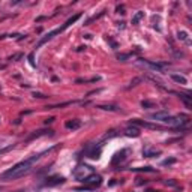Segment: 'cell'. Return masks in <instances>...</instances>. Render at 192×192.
I'll list each match as a JSON object with an SVG mask.
<instances>
[{
  "label": "cell",
  "mask_w": 192,
  "mask_h": 192,
  "mask_svg": "<svg viewBox=\"0 0 192 192\" xmlns=\"http://www.w3.org/2000/svg\"><path fill=\"white\" fill-rule=\"evenodd\" d=\"M104 14H105V11H102V12H101V14H98V15H93L92 18H89V20L86 21V24H84V26H89V24H92V21H96L98 18H101V17H102Z\"/></svg>",
  "instance_id": "obj_22"
},
{
  "label": "cell",
  "mask_w": 192,
  "mask_h": 192,
  "mask_svg": "<svg viewBox=\"0 0 192 192\" xmlns=\"http://www.w3.org/2000/svg\"><path fill=\"white\" fill-rule=\"evenodd\" d=\"M144 18V12H141V11H138L134 17H132V24H138L141 20Z\"/></svg>",
  "instance_id": "obj_19"
},
{
  "label": "cell",
  "mask_w": 192,
  "mask_h": 192,
  "mask_svg": "<svg viewBox=\"0 0 192 192\" xmlns=\"http://www.w3.org/2000/svg\"><path fill=\"white\" fill-rule=\"evenodd\" d=\"M15 146L14 144H9V146H6V147H3V149H0V155H3V153H8L9 150H12Z\"/></svg>",
  "instance_id": "obj_25"
},
{
  "label": "cell",
  "mask_w": 192,
  "mask_h": 192,
  "mask_svg": "<svg viewBox=\"0 0 192 192\" xmlns=\"http://www.w3.org/2000/svg\"><path fill=\"white\" fill-rule=\"evenodd\" d=\"M161 155V150H156V149H150V147H146V149H143V156L144 158H155Z\"/></svg>",
  "instance_id": "obj_13"
},
{
  "label": "cell",
  "mask_w": 192,
  "mask_h": 192,
  "mask_svg": "<svg viewBox=\"0 0 192 192\" xmlns=\"http://www.w3.org/2000/svg\"><path fill=\"white\" fill-rule=\"evenodd\" d=\"M80 182L84 183L86 186H90V188H98V186L102 185V177H101L99 174H96V173H92V174H89L87 177L81 179Z\"/></svg>",
  "instance_id": "obj_2"
},
{
  "label": "cell",
  "mask_w": 192,
  "mask_h": 192,
  "mask_svg": "<svg viewBox=\"0 0 192 192\" xmlns=\"http://www.w3.org/2000/svg\"><path fill=\"white\" fill-rule=\"evenodd\" d=\"M15 192H26V191H24V189H21V191H15Z\"/></svg>",
  "instance_id": "obj_34"
},
{
  "label": "cell",
  "mask_w": 192,
  "mask_h": 192,
  "mask_svg": "<svg viewBox=\"0 0 192 192\" xmlns=\"http://www.w3.org/2000/svg\"><path fill=\"white\" fill-rule=\"evenodd\" d=\"M54 120H56L54 117H50V119H47V120H45V125H50V123H53Z\"/></svg>",
  "instance_id": "obj_31"
},
{
  "label": "cell",
  "mask_w": 192,
  "mask_h": 192,
  "mask_svg": "<svg viewBox=\"0 0 192 192\" xmlns=\"http://www.w3.org/2000/svg\"><path fill=\"white\" fill-rule=\"evenodd\" d=\"M116 11H117L119 14H125V12H123V11H125V6H123V5H122V6H117Z\"/></svg>",
  "instance_id": "obj_30"
},
{
  "label": "cell",
  "mask_w": 192,
  "mask_h": 192,
  "mask_svg": "<svg viewBox=\"0 0 192 192\" xmlns=\"http://www.w3.org/2000/svg\"><path fill=\"white\" fill-rule=\"evenodd\" d=\"M29 60H30V65H32V66H35V62H33V53H30V54H29Z\"/></svg>",
  "instance_id": "obj_32"
},
{
  "label": "cell",
  "mask_w": 192,
  "mask_h": 192,
  "mask_svg": "<svg viewBox=\"0 0 192 192\" xmlns=\"http://www.w3.org/2000/svg\"><path fill=\"white\" fill-rule=\"evenodd\" d=\"M177 38H179L180 41H185L186 44H191V41H189V38H188V32H185V30L179 32V33H177Z\"/></svg>",
  "instance_id": "obj_20"
},
{
  "label": "cell",
  "mask_w": 192,
  "mask_h": 192,
  "mask_svg": "<svg viewBox=\"0 0 192 192\" xmlns=\"http://www.w3.org/2000/svg\"><path fill=\"white\" fill-rule=\"evenodd\" d=\"M116 135H117V134H116V131L113 129V131H110V134H108V132L105 134V137H104V140H107V138H113V137H116Z\"/></svg>",
  "instance_id": "obj_28"
},
{
  "label": "cell",
  "mask_w": 192,
  "mask_h": 192,
  "mask_svg": "<svg viewBox=\"0 0 192 192\" xmlns=\"http://www.w3.org/2000/svg\"><path fill=\"white\" fill-rule=\"evenodd\" d=\"M131 125L132 126H137V128H149V129H162L159 125H153V123H147L144 120H140V119H134L131 120Z\"/></svg>",
  "instance_id": "obj_6"
},
{
  "label": "cell",
  "mask_w": 192,
  "mask_h": 192,
  "mask_svg": "<svg viewBox=\"0 0 192 192\" xmlns=\"http://www.w3.org/2000/svg\"><path fill=\"white\" fill-rule=\"evenodd\" d=\"M140 65L143 66H147L149 69L155 71V72H164V66L170 65V63H158V62H150V60H146V59H140L138 60Z\"/></svg>",
  "instance_id": "obj_3"
},
{
  "label": "cell",
  "mask_w": 192,
  "mask_h": 192,
  "mask_svg": "<svg viewBox=\"0 0 192 192\" xmlns=\"http://www.w3.org/2000/svg\"><path fill=\"white\" fill-rule=\"evenodd\" d=\"M146 192H156V191H152V189H149V191H146Z\"/></svg>",
  "instance_id": "obj_35"
},
{
  "label": "cell",
  "mask_w": 192,
  "mask_h": 192,
  "mask_svg": "<svg viewBox=\"0 0 192 192\" xmlns=\"http://www.w3.org/2000/svg\"><path fill=\"white\" fill-rule=\"evenodd\" d=\"M141 81H143V78H141V77H137V78H134V80L131 81V84L128 86V89H132V87L138 86V83H141Z\"/></svg>",
  "instance_id": "obj_23"
},
{
  "label": "cell",
  "mask_w": 192,
  "mask_h": 192,
  "mask_svg": "<svg viewBox=\"0 0 192 192\" xmlns=\"http://www.w3.org/2000/svg\"><path fill=\"white\" fill-rule=\"evenodd\" d=\"M164 183H165V185H167V186H174V188H176V186H177V183H176V182H174V180H165V182H164Z\"/></svg>",
  "instance_id": "obj_29"
},
{
  "label": "cell",
  "mask_w": 192,
  "mask_h": 192,
  "mask_svg": "<svg viewBox=\"0 0 192 192\" xmlns=\"http://www.w3.org/2000/svg\"><path fill=\"white\" fill-rule=\"evenodd\" d=\"M132 56H134V54H131V53H128V54H119L117 59H119V60H122V62H126V60L131 59Z\"/></svg>",
  "instance_id": "obj_24"
},
{
  "label": "cell",
  "mask_w": 192,
  "mask_h": 192,
  "mask_svg": "<svg viewBox=\"0 0 192 192\" xmlns=\"http://www.w3.org/2000/svg\"><path fill=\"white\" fill-rule=\"evenodd\" d=\"M62 32H63V29H62V27H59V29H54V30H51V32H48V33H47L45 36H42V38L39 39V42L36 44V47H35V48H39V47H42V45H44L45 42L51 41V39H53V38H54L56 35H60Z\"/></svg>",
  "instance_id": "obj_5"
},
{
  "label": "cell",
  "mask_w": 192,
  "mask_h": 192,
  "mask_svg": "<svg viewBox=\"0 0 192 192\" xmlns=\"http://www.w3.org/2000/svg\"><path fill=\"white\" fill-rule=\"evenodd\" d=\"M33 98L44 99V98H47V95H44V93H39V92H33Z\"/></svg>",
  "instance_id": "obj_26"
},
{
  "label": "cell",
  "mask_w": 192,
  "mask_h": 192,
  "mask_svg": "<svg viewBox=\"0 0 192 192\" xmlns=\"http://www.w3.org/2000/svg\"><path fill=\"white\" fill-rule=\"evenodd\" d=\"M53 132L54 131H51V129H42V131H35L29 138H27V141H32V140H35V138H39V137H44V135H53Z\"/></svg>",
  "instance_id": "obj_10"
},
{
  "label": "cell",
  "mask_w": 192,
  "mask_h": 192,
  "mask_svg": "<svg viewBox=\"0 0 192 192\" xmlns=\"http://www.w3.org/2000/svg\"><path fill=\"white\" fill-rule=\"evenodd\" d=\"M96 108L105 110V111H120V108H119L117 105H111V104H102V105H98Z\"/></svg>",
  "instance_id": "obj_16"
},
{
  "label": "cell",
  "mask_w": 192,
  "mask_h": 192,
  "mask_svg": "<svg viewBox=\"0 0 192 192\" xmlns=\"http://www.w3.org/2000/svg\"><path fill=\"white\" fill-rule=\"evenodd\" d=\"M63 182H65V177L62 176H50L45 179L44 186H57V185H62Z\"/></svg>",
  "instance_id": "obj_7"
},
{
  "label": "cell",
  "mask_w": 192,
  "mask_h": 192,
  "mask_svg": "<svg viewBox=\"0 0 192 192\" xmlns=\"http://www.w3.org/2000/svg\"><path fill=\"white\" fill-rule=\"evenodd\" d=\"M176 162V158H170V159H165L164 162H162V165H171V164H174Z\"/></svg>",
  "instance_id": "obj_27"
},
{
  "label": "cell",
  "mask_w": 192,
  "mask_h": 192,
  "mask_svg": "<svg viewBox=\"0 0 192 192\" xmlns=\"http://www.w3.org/2000/svg\"><path fill=\"white\" fill-rule=\"evenodd\" d=\"M56 147V146H54ZM54 147H50L48 150H44L42 153H38V155H33L32 158H29V159H26V161H21V162H18V164H15L11 170H8V171H5L3 174H0V180H14V179H18V177H23V176H26V174H29L30 171H32V167H33V164H36L44 155H47V153H50Z\"/></svg>",
  "instance_id": "obj_1"
},
{
  "label": "cell",
  "mask_w": 192,
  "mask_h": 192,
  "mask_svg": "<svg viewBox=\"0 0 192 192\" xmlns=\"http://www.w3.org/2000/svg\"><path fill=\"white\" fill-rule=\"evenodd\" d=\"M65 128L69 129V131H77L81 128V120L78 119H74V120H68V122L65 123Z\"/></svg>",
  "instance_id": "obj_9"
},
{
  "label": "cell",
  "mask_w": 192,
  "mask_h": 192,
  "mask_svg": "<svg viewBox=\"0 0 192 192\" xmlns=\"http://www.w3.org/2000/svg\"><path fill=\"white\" fill-rule=\"evenodd\" d=\"M80 17H81V14H77V15H74V17H71V18H69V20H68V21H66V23L63 24V26H62V29L65 30V29H68V27H71V26H72V24H74V23H75V21H77V20L80 18Z\"/></svg>",
  "instance_id": "obj_17"
},
{
  "label": "cell",
  "mask_w": 192,
  "mask_h": 192,
  "mask_svg": "<svg viewBox=\"0 0 192 192\" xmlns=\"http://www.w3.org/2000/svg\"><path fill=\"white\" fill-rule=\"evenodd\" d=\"M129 170L134 173H156V170L152 167H138V168H129Z\"/></svg>",
  "instance_id": "obj_15"
},
{
  "label": "cell",
  "mask_w": 192,
  "mask_h": 192,
  "mask_svg": "<svg viewBox=\"0 0 192 192\" xmlns=\"http://www.w3.org/2000/svg\"><path fill=\"white\" fill-rule=\"evenodd\" d=\"M177 96L185 102L188 110H192V96H189V93H177Z\"/></svg>",
  "instance_id": "obj_12"
},
{
  "label": "cell",
  "mask_w": 192,
  "mask_h": 192,
  "mask_svg": "<svg viewBox=\"0 0 192 192\" xmlns=\"http://www.w3.org/2000/svg\"><path fill=\"white\" fill-rule=\"evenodd\" d=\"M92 173H95V171H93V168L89 167V165H78V167L75 168V170H74V176H75L78 180L87 177V176L92 174Z\"/></svg>",
  "instance_id": "obj_4"
},
{
  "label": "cell",
  "mask_w": 192,
  "mask_h": 192,
  "mask_svg": "<svg viewBox=\"0 0 192 192\" xmlns=\"http://www.w3.org/2000/svg\"><path fill=\"white\" fill-rule=\"evenodd\" d=\"M126 153H128V150H126V149H123V150L117 152V153L114 155V158H113V165H117L119 162H123V161L126 159Z\"/></svg>",
  "instance_id": "obj_11"
},
{
  "label": "cell",
  "mask_w": 192,
  "mask_h": 192,
  "mask_svg": "<svg viewBox=\"0 0 192 192\" xmlns=\"http://www.w3.org/2000/svg\"><path fill=\"white\" fill-rule=\"evenodd\" d=\"M20 57H21V54H15V56L11 57V60H17V59H20Z\"/></svg>",
  "instance_id": "obj_33"
},
{
  "label": "cell",
  "mask_w": 192,
  "mask_h": 192,
  "mask_svg": "<svg viewBox=\"0 0 192 192\" xmlns=\"http://www.w3.org/2000/svg\"><path fill=\"white\" fill-rule=\"evenodd\" d=\"M171 80L176 81L177 84H188V80L183 75H177V74H171Z\"/></svg>",
  "instance_id": "obj_18"
},
{
  "label": "cell",
  "mask_w": 192,
  "mask_h": 192,
  "mask_svg": "<svg viewBox=\"0 0 192 192\" xmlns=\"http://www.w3.org/2000/svg\"><path fill=\"white\" fill-rule=\"evenodd\" d=\"M125 135H126V137H140V129H138L137 126L129 125V126L125 129Z\"/></svg>",
  "instance_id": "obj_14"
},
{
  "label": "cell",
  "mask_w": 192,
  "mask_h": 192,
  "mask_svg": "<svg viewBox=\"0 0 192 192\" xmlns=\"http://www.w3.org/2000/svg\"><path fill=\"white\" fill-rule=\"evenodd\" d=\"M170 117V114H168L167 111H156V113H152L149 114V119L152 120H158V122H165V120Z\"/></svg>",
  "instance_id": "obj_8"
},
{
  "label": "cell",
  "mask_w": 192,
  "mask_h": 192,
  "mask_svg": "<svg viewBox=\"0 0 192 192\" xmlns=\"http://www.w3.org/2000/svg\"><path fill=\"white\" fill-rule=\"evenodd\" d=\"M141 107L144 110H149V108H153L155 107V102L153 101H141Z\"/></svg>",
  "instance_id": "obj_21"
}]
</instances>
